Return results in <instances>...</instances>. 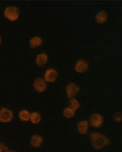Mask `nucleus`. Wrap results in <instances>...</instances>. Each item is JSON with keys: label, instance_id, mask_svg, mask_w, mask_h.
I'll list each match as a JSON object with an SVG mask.
<instances>
[{"label": "nucleus", "instance_id": "17", "mask_svg": "<svg viewBox=\"0 0 122 152\" xmlns=\"http://www.w3.org/2000/svg\"><path fill=\"white\" fill-rule=\"evenodd\" d=\"M69 107L71 109H72L73 111H77L78 108L80 107V103L76 98L70 99L69 101Z\"/></svg>", "mask_w": 122, "mask_h": 152}, {"label": "nucleus", "instance_id": "14", "mask_svg": "<svg viewBox=\"0 0 122 152\" xmlns=\"http://www.w3.org/2000/svg\"><path fill=\"white\" fill-rule=\"evenodd\" d=\"M18 116H19L21 121H30L31 113L28 110H22L19 112Z\"/></svg>", "mask_w": 122, "mask_h": 152}, {"label": "nucleus", "instance_id": "6", "mask_svg": "<svg viewBox=\"0 0 122 152\" xmlns=\"http://www.w3.org/2000/svg\"><path fill=\"white\" fill-rule=\"evenodd\" d=\"M90 123L93 127H100L103 123V117L99 113H93L90 116Z\"/></svg>", "mask_w": 122, "mask_h": 152}, {"label": "nucleus", "instance_id": "10", "mask_svg": "<svg viewBox=\"0 0 122 152\" xmlns=\"http://www.w3.org/2000/svg\"><path fill=\"white\" fill-rule=\"evenodd\" d=\"M88 128H89V123L87 121H81L77 124L78 132L81 135H85L88 132Z\"/></svg>", "mask_w": 122, "mask_h": 152}, {"label": "nucleus", "instance_id": "15", "mask_svg": "<svg viewBox=\"0 0 122 152\" xmlns=\"http://www.w3.org/2000/svg\"><path fill=\"white\" fill-rule=\"evenodd\" d=\"M41 120H42V116L41 115L37 112V111H35V112H33V113H31V116H30V121H31V122L33 124H35V125H37L41 121Z\"/></svg>", "mask_w": 122, "mask_h": 152}, {"label": "nucleus", "instance_id": "16", "mask_svg": "<svg viewBox=\"0 0 122 152\" xmlns=\"http://www.w3.org/2000/svg\"><path fill=\"white\" fill-rule=\"evenodd\" d=\"M76 111H73L72 109H71L70 107H66L63 110V115L65 116L66 118L67 119H71V118H73L74 115H75Z\"/></svg>", "mask_w": 122, "mask_h": 152}, {"label": "nucleus", "instance_id": "13", "mask_svg": "<svg viewBox=\"0 0 122 152\" xmlns=\"http://www.w3.org/2000/svg\"><path fill=\"white\" fill-rule=\"evenodd\" d=\"M42 38L40 37H37V36L33 37L30 39V41H29V44H30V47L32 48H36L37 47L42 45Z\"/></svg>", "mask_w": 122, "mask_h": 152}, {"label": "nucleus", "instance_id": "19", "mask_svg": "<svg viewBox=\"0 0 122 152\" xmlns=\"http://www.w3.org/2000/svg\"><path fill=\"white\" fill-rule=\"evenodd\" d=\"M1 41H2V39H1V37H0V44H1Z\"/></svg>", "mask_w": 122, "mask_h": 152}, {"label": "nucleus", "instance_id": "12", "mask_svg": "<svg viewBox=\"0 0 122 152\" xmlns=\"http://www.w3.org/2000/svg\"><path fill=\"white\" fill-rule=\"evenodd\" d=\"M107 18H108V15L105 11H100L96 15V23H100V24L106 23Z\"/></svg>", "mask_w": 122, "mask_h": 152}, {"label": "nucleus", "instance_id": "18", "mask_svg": "<svg viewBox=\"0 0 122 152\" xmlns=\"http://www.w3.org/2000/svg\"><path fill=\"white\" fill-rule=\"evenodd\" d=\"M8 146L4 143H0V152H8Z\"/></svg>", "mask_w": 122, "mask_h": 152}, {"label": "nucleus", "instance_id": "2", "mask_svg": "<svg viewBox=\"0 0 122 152\" xmlns=\"http://www.w3.org/2000/svg\"><path fill=\"white\" fill-rule=\"evenodd\" d=\"M4 16L9 21L14 22L19 18V10L15 6H8L4 10Z\"/></svg>", "mask_w": 122, "mask_h": 152}, {"label": "nucleus", "instance_id": "3", "mask_svg": "<svg viewBox=\"0 0 122 152\" xmlns=\"http://www.w3.org/2000/svg\"><path fill=\"white\" fill-rule=\"evenodd\" d=\"M13 118V113L11 110L8 108L3 107L0 110V122L2 123H8Z\"/></svg>", "mask_w": 122, "mask_h": 152}, {"label": "nucleus", "instance_id": "4", "mask_svg": "<svg viewBox=\"0 0 122 152\" xmlns=\"http://www.w3.org/2000/svg\"><path fill=\"white\" fill-rule=\"evenodd\" d=\"M66 96L69 99L74 98L77 93L80 91V87L77 83L74 82H71L69 83L66 87Z\"/></svg>", "mask_w": 122, "mask_h": 152}, {"label": "nucleus", "instance_id": "11", "mask_svg": "<svg viewBox=\"0 0 122 152\" xmlns=\"http://www.w3.org/2000/svg\"><path fill=\"white\" fill-rule=\"evenodd\" d=\"M48 61V57L46 53L38 54L36 58V64L38 66H43L47 64Z\"/></svg>", "mask_w": 122, "mask_h": 152}, {"label": "nucleus", "instance_id": "8", "mask_svg": "<svg viewBox=\"0 0 122 152\" xmlns=\"http://www.w3.org/2000/svg\"><path fill=\"white\" fill-rule=\"evenodd\" d=\"M88 69V63L85 60H78L75 65V71L78 73H83Z\"/></svg>", "mask_w": 122, "mask_h": 152}, {"label": "nucleus", "instance_id": "1", "mask_svg": "<svg viewBox=\"0 0 122 152\" xmlns=\"http://www.w3.org/2000/svg\"><path fill=\"white\" fill-rule=\"evenodd\" d=\"M91 143L94 149L96 150H101L104 146L109 144V140L106 136L102 135L99 132H93L90 136Z\"/></svg>", "mask_w": 122, "mask_h": 152}, {"label": "nucleus", "instance_id": "7", "mask_svg": "<svg viewBox=\"0 0 122 152\" xmlns=\"http://www.w3.org/2000/svg\"><path fill=\"white\" fill-rule=\"evenodd\" d=\"M33 88L37 92H43L47 89V82L43 78H37L33 82Z\"/></svg>", "mask_w": 122, "mask_h": 152}, {"label": "nucleus", "instance_id": "5", "mask_svg": "<svg viewBox=\"0 0 122 152\" xmlns=\"http://www.w3.org/2000/svg\"><path fill=\"white\" fill-rule=\"evenodd\" d=\"M58 77V72L54 68H49L44 74V80L46 82H54Z\"/></svg>", "mask_w": 122, "mask_h": 152}, {"label": "nucleus", "instance_id": "9", "mask_svg": "<svg viewBox=\"0 0 122 152\" xmlns=\"http://www.w3.org/2000/svg\"><path fill=\"white\" fill-rule=\"evenodd\" d=\"M43 143V138L39 135H33L30 140V145L34 148H38Z\"/></svg>", "mask_w": 122, "mask_h": 152}, {"label": "nucleus", "instance_id": "20", "mask_svg": "<svg viewBox=\"0 0 122 152\" xmlns=\"http://www.w3.org/2000/svg\"><path fill=\"white\" fill-rule=\"evenodd\" d=\"M8 152H13V151H8Z\"/></svg>", "mask_w": 122, "mask_h": 152}]
</instances>
